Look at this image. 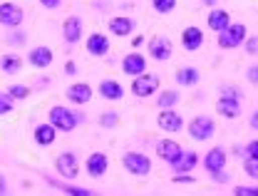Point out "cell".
I'll return each instance as SVG.
<instances>
[{"label": "cell", "instance_id": "obj_1", "mask_svg": "<svg viewBox=\"0 0 258 196\" xmlns=\"http://www.w3.org/2000/svg\"><path fill=\"white\" fill-rule=\"evenodd\" d=\"M47 119H50V124L57 132H75L77 124H80V114L70 112L67 107H52L50 114H47Z\"/></svg>", "mask_w": 258, "mask_h": 196}, {"label": "cell", "instance_id": "obj_2", "mask_svg": "<svg viewBox=\"0 0 258 196\" xmlns=\"http://www.w3.org/2000/svg\"><path fill=\"white\" fill-rule=\"evenodd\" d=\"M246 42V28L241 23H231L226 30L219 33V47L221 50H236Z\"/></svg>", "mask_w": 258, "mask_h": 196}, {"label": "cell", "instance_id": "obj_3", "mask_svg": "<svg viewBox=\"0 0 258 196\" xmlns=\"http://www.w3.org/2000/svg\"><path fill=\"white\" fill-rule=\"evenodd\" d=\"M214 132H216V122H214L211 117L199 114V117H194L191 122H189V137L196 139V142H206V139H211Z\"/></svg>", "mask_w": 258, "mask_h": 196}, {"label": "cell", "instance_id": "obj_4", "mask_svg": "<svg viewBox=\"0 0 258 196\" xmlns=\"http://www.w3.org/2000/svg\"><path fill=\"white\" fill-rule=\"evenodd\" d=\"M122 164H124V169L129 174H134V176H147L152 171V159L147 154H139V152H127Z\"/></svg>", "mask_w": 258, "mask_h": 196}, {"label": "cell", "instance_id": "obj_5", "mask_svg": "<svg viewBox=\"0 0 258 196\" xmlns=\"http://www.w3.org/2000/svg\"><path fill=\"white\" fill-rule=\"evenodd\" d=\"M23 20H25V15H23V8L18 3H0V25L20 28Z\"/></svg>", "mask_w": 258, "mask_h": 196}, {"label": "cell", "instance_id": "obj_6", "mask_svg": "<svg viewBox=\"0 0 258 196\" xmlns=\"http://www.w3.org/2000/svg\"><path fill=\"white\" fill-rule=\"evenodd\" d=\"M55 169H57V174H60L62 179H77L80 162H77V157H75L72 152H62V154L55 159Z\"/></svg>", "mask_w": 258, "mask_h": 196}, {"label": "cell", "instance_id": "obj_7", "mask_svg": "<svg viewBox=\"0 0 258 196\" xmlns=\"http://www.w3.org/2000/svg\"><path fill=\"white\" fill-rule=\"evenodd\" d=\"M159 90V77L157 75H139L134 82H132V92L137 95V97H149V95H154Z\"/></svg>", "mask_w": 258, "mask_h": 196}, {"label": "cell", "instance_id": "obj_8", "mask_svg": "<svg viewBox=\"0 0 258 196\" xmlns=\"http://www.w3.org/2000/svg\"><path fill=\"white\" fill-rule=\"evenodd\" d=\"M171 52H174V45H171V40L169 37H164V35H157V37H152V42H149V55L154 57V60H169L171 57Z\"/></svg>", "mask_w": 258, "mask_h": 196}, {"label": "cell", "instance_id": "obj_9", "mask_svg": "<svg viewBox=\"0 0 258 196\" xmlns=\"http://www.w3.org/2000/svg\"><path fill=\"white\" fill-rule=\"evenodd\" d=\"M181 154H184V152H181V147H179L174 139H161L159 144H157V157L164 159L166 164H171V166L179 162Z\"/></svg>", "mask_w": 258, "mask_h": 196}, {"label": "cell", "instance_id": "obj_10", "mask_svg": "<svg viewBox=\"0 0 258 196\" xmlns=\"http://www.w3.org/2000/svg\"><path fill=\"white\" fill-rule=\"evenodd\" d=\"M85 169H87V174L90 176H104L107 174V169H109V159H107V154L104 152H95V154H90L87 157V162H85Z\"/></svg>", "mask_w": 258, "mask_h": 196}, {"label": "cell", "instance_id": "obj_11", "mask_svg": "<svg viewBox=\"0 0 258 196\" xmlns=\"http://www.w3.org/2000/svg\"><path fill=\"white\" fill-rule=\"evenodd\" d=\"M201 45H204V33H201V28H196V25L184 28V33H181V47H184L186 52H196Z\"/></svg>", "mask_w": 258, "mask_h": 196}, {"label": "cell", "instance_id": "obj_12", "mask_svg": "<svg viewBox=\"0 0 258 196\" xmlns=\"http://www.w3.org/2000/svg\"><path fill=\"white\" fill-rule=\"evenodd\" d=\"M216 112L221 117H228V119H236L241 114V99L238 97H228V95H221V99H216Z\"/></svg>", "mask_w": 258, "mask_h": 196}, {"label": "cell", "instance_id": "obj_13", "mask_svg": "<svg viewBox=\"0 0 258 196\" xmlns=\"http://www.w3.org/2000/svg\"><path fill=\"white\" fill-rule=\"evenodd\" d=\"M226 162H228L226 152L221 147H214V149L206 154V159H204V169H206L209 174H216V171H224L226 169Z\"/></svg>", "mask_w": 258, "mask_h": 196}, {"label": "cell", "instance_id": "obj_14", "mask_svg": "<svg viewBox=\"0 0 258 196\" xmlns=\"http://www.w3.org/2000/svg\"><path fill=\"white\" fill-rule=\"evenodd\" d=\"M157 124H159L164 132H179L184 127V119H181V114H176L174 109H161L159 117H157Z\"/></svg>", "mask_w": 258, "mask_h": 196}, {"label": "cell", "instance_id": "obj_15", "mask_svg": "<svg viewBox=\"0 0 258 196\" xmlns=\"http://www.w3.org/2000/svg\"><path fill=\"white\" fill-rule=\"evenodd\" d=\"M28 62L30 67H37V70H45V67L52 65V50L40 45V47H32L30 55H28Z\"/></svg>", "mask_w": 258, "mask_h": 196}, {"label": "cell", "instance_id": "obj_16", "mask_svg": "<svg viewBox=\"0 0 258 196\" xmlns=\"http://www.w3.org/2000/svg\"><path fill=\"white\" fill-rule=\"evenodd\" d=\"M92 95H95V92H92V87H90L87 82H75V85L67 87V99L75 102V104H85V102H90Z\"/></svg>", "mask_w": 258, "mask_h": 196}, {"label": "cell", "instance_id": "obj_17", "mask_svg": "<svg viewBox=\"0 0 258 196\" xmlns=\"http://www.w3.org/2000/svg\"><path fill=\"white\" fill-rule=\"evenodd\" d=\"M62 35H64V42H70V45H75V42H80L82 40V20L80 18H67L62 23Z\"/></svg>", "mask_w": 258, "mask_h": 196}, {"label": "cell", "instance_id": "obj_18", "mask_svg": "<svg viewBox=\"0 0 258 196\" xmlns=\"http://www.w3.org/2000/svg\"><path fill=\"white\" fill-rule=\"evenodd\" d=\"M35 144L37 147H52L55 144V139H57V129L50 124V122H45V124H40V127H35Z\"/></svg>", "mask_w": 258, "mask_h": 196}, {"label": "cell", "instance_id": "obj_19", "mask_svg": "<svg viewBox=\"0 0 258 196\" xmlns=\"http://www.w3.org/2000/svg\"><path fill=\"white\" fill-rule=\"evenodd\" d=\"M87 52L95 55V57H102L109 52V37L104 33H92L90 40H87Z\"/></svg>", "mask_w": 258, "mask_h": 196}, {"label": "cell", "instance_id": "obj_20", "mask_svg": "<svg viewBox=\"0 0 258 196\" xmlns=\"http://www.w3.org/2000/svg\"><path fill=\"white\" fill-rule=\"evenodd\" d=\"M122 70H124L127 75H134V77L144 75V70H147V60H144V55H139V52L127 55V57L122 60Z\"/></svg>", "mask_w": 258, "mask_h": 196}, {"label": "cell", "instance_id": "obj_21", "mask_svg": "<svg viewBox=\"0 0 258 196\" xmlns=\"http://www.w3.org/2000/svg\"><path fill=\"white\" fill-rule=\"evenodd\" d=\"M99 95L104 99L117 102V99L124 97V87H122L117 80H102V82H99Z\"/></svg>", "mask_w": 258, "mask_h": 196}, {"label": "cell", "instance_id": "obj_22", "mask_svg": "<svg viewBox=\"0 0 258 196\" xmlns=\"http://www.w3.org/2000/svg\"><path fill=\"white\" fill-rule=\"evenodd\" d=\"M134 20L132 18H124V15H119V18H112L109 20V33L117 35V37H124V35H129L132 30H134Z\"/></svg>", "mask_w": 258, "mask_h": 196}, {"label": "cell", "instance_id": "obj_23", "mask_svg": "<svg viewBox=\"0 0 258 196\" xmlns=\"http://www.w3.org/2000/svg\"><path fill=\"white\" fill-rule=\"evenodd\" d=\"M206 23H209V28H211V30L221 33V30H226V28L231 25V15H228V10H211Z\"/></svg>", "mask_w": 258, "mask_h": 196}, {"label": "cell", "instance_id": "obj_24", "mask_svg": "<svg viewBox=\"0 0 258 196\" xmlns=\"http://www.w3.org/2000/svg\"><path fill=\"white\" fill-rule=\"evenodd\" d=\"M199 80H201V72H199L196 67H181V70L176 72V82H179L181 87H196Z\"/></svg>", "mask_w": 258, "mask_h": 196}, {"label": "cell", "instance_id": "obj_25", "mask_svg": "<svg viewBox=\"0 0 258 196\" xmlns=\"http://www.w3.org/2000/svg\"><path fill=\"white\" fill-rule=\"evenodd\" d=\"M20 67H23V60H20V55H15V52H5V55L0 57V70H3L5 75H18Z\"/></svg>", "mask_w": 258, "mask_h": 196}, {"label": "cell", "instance_id": "obj_26", "mask_svg": "<svg viewBox=\"0 0 258 196\" xmlns=\"http://www.w3.org/2000/svg\"><path fill=\"white\" fill-rule=\"evenodd\" d=\"M196 164H199V154L196 152H186V154L179 157V162L174 164V169H176V174H189Z\"/></svg>", "mask_w": 258, "mask_h": 196}, {"label": "cell", "instance_id": "obj_27", "mask_svg": "<svg viewBox=\"0 0 258 196\" xmlns=\"http://www.w3.org/2000/svg\"><path fill=\"white\" fill-rule=\"evenodd\" d=\"M176 102H179V92L176 90H164L159 95V99H157V104H159L161 109H171Z\"/></svg>", "mask_w": 258, "mask_h": 196}, {"label": "cell", "instance_id": "obj_28", "mask_svg": "<svg viewBox=\"0 0 258 196\" xmlns=\"http://www.w3.org/2000/svg\"><path fill=\"white\" fill-rule=\"evenodd\" d=\"M30 95V87H25V85H10L8 87V97L10 99H25Z\"/></svg>", "mask_w": 258, "mask_h": 196}, {"label": "cell", "instance_id": "obj_29", "mask_svg": "<svg viewBox=\"0 0 258 196\" xmlns=\"http://www.w3.org/2000/svg\"><path fill=\"white\" fill-rule=\"evenodd\" d=\"M152 5H154L157 13L166 15V13H171V10L176 8V0H152Z\"/></svg>", "mask_w": 258, "mask_h": 196}, {"label": "cell", "instance_id": "obj_30", "mask_svg": "<svg viewBox=\"0 0 258 196\" xmlns=\"http://www.w3.org/2000/svg\"><path fill=\"white\" fill-rule=\"evenodd\" d=\"M117 119H119V117H117L114 112H104V114L99 117V124H102V127H117Z\"/></svg>", "mask_w": 258, "mask_h": 196}, {"label": "cell", "instance_id": "obj_31", "mask_svg": "<svg viewBox=\"0 0 258 196\" xmlns=\"http://www.w3.org/2000/svg\"><path fill=\"white\" fill-rule=\"evenodd\" d=\"M243 169H246V174H248L251 179H258V159H246V162H243Z\"/></svg>", "mask_w": 258, "mask_h": 196}, {"label": "cell", "instance_id": "obj_32", "mask_svg": "<svg viewBox=\"0 0 258 196\" xmlns=\"http://www.w3.org/2000/svg\"><path fill=\"white\" fill-rule=\"evenodd\" d=\"M67 196H95L90 189H80V186H62Z\"/></svg>", "mask_w": 258, "mask_h": 196}, {"label": "cell", "instance_id": "obj_33", "mask_svg": "<svg viewBox=\"0 0 258 196\" xmlns=\"http://www.w3.org/2000/svg\"><path fill=\"white\" fill-rule=\"evenodd\" d=\"M233 194L236 196H258V186H236Z\"/></svg>", "mask_w": 258, "mask_h": 196}, {"label": "cell", "instance_id": "obj_34", "mask_svg": "<svg viewBox=\"0 0 258 196\" xmlns=\"http://www.w3.org/2000/svg\"><path fill=\"white\" fill-rule=\"evenodd\" d=\"M8 112H13V99L8 95H0V114H8Z\"/></svg>", "mask_w": 258, "mask_h": 196}, {"label": "cell", "instance_id": "obj_35", "mask_svg": "<svg viewBox=\"0 0 258 196\" xmlns=\"http://www.w3.org/2000/svg\"><path fill=\"white\" fill-rule=\"evenodd\" d=\"M246 52L248 55H258V37H248L246 40Z\"/></svg>", "mask_w": 258, "mask_h": 196}, {"label": "cell", "instance_id": "obj_36", "mask_svg": "<svg viewBox=\"0 0 258 196\" xmlns=\"http://www.w3.org/2000/svg\"><path fill=\"white\" fill-rule=\"evenodd\" d=\"M171 181H174V184H194L196 179H194L191 174H176V176H174Z\"/></svg>", "mask_w": 258, "mask_h": 196}, {"label": "cell", "instance_id": "obj_37", "mask_svg": "<svg viewBox=\"0 0 258 196\" xmlns=\"http://www.w3.org/2000/svg\"><path fill=\"white\" fill-rule=\"evenodd\" d=\"M246 77H248V82H251V85H256V87H258V65H251V67H248Z\"/></svg>", "mask_w": 258, "mask_h": 196}, {"label": "cell", "instance_id": "obj_38", "mask_svg": "<svg viewBox=\"0 0 258 196\" xmlns=\"http://www.w3.org/2000/svg\"><path fill=\"white\" fill-rule=\"evenodd\" d=\"M246 154H248V159H258V139H253V142L246 147Z\"/></svg>", "mask_w": 258, "mask_h": 196}, {"label": "cell", "instance_id": "obj_39", "mask_svg": "<svg viewBox=\"0 0 258 196\" xmlns=\"http://www.w3.org/2000/svg\"><path fill=\"white\" fill-rule=\"evenodd\" d=\"M40 3H42V5H45V8H50V10H57V8H60V3H62V0H40Z\"/></svg>", "mask_w": 258, "mask_h": 196}, {"label": "cell", "instance_id": "obj_40", "mask_svg": "<svg viewBox=\"0 0 258 196\" xmlns=\"http://www.w3.org/2000/svg\"><path fill=\"white\" fill-rule=\"evenodd\" d=\"M0 196H8V179L0 174Z\"/></svg>", "mask_w": 258, "mask_h": 196}, {"label": "cell", "instance_id": "obj_41", "mask_svg": "<svg viewBox=\"0 0 258 196\" xmlns=\"http://www.w3.org/2000/svg\"><path fill=\"white\" fill-rule=\"evenodd\" d=\"M228 179H231V176H226L224 171H216V174H214V181H219V184H226Z\"/></svg>", "mask_w": 258, "mask_h": 196}, {"label": "cell", "instance_id": "obj_42", "mask_svg": "<svg viewBox=\"0 0 258 196\" xmlns=\"http://www.w3.org/2000/svg\"><path fill=\"white\" fill-rule=\"evenodd\" d=\"M248 124H251V129H256L258 132V109L251 114V119H248Z\"/></svg>", "mask_w": 258, "mask_h": 196}, {"label": "cell", "instance_id": "obj_43", "mask_svg": "<svg viewBox=\"0 0 258 196\" xmlns=\"http://www.w3.org/2000/svg\"><path fill=\"white\" fill-rule=\"evenodd\" d=\"M132 45H134V47H142V45H144V35H134V37H132Z\"/></svg>", "mask_w": 258, "mask_h": 196}, {"label": "cell", "instance_id": "obj_44", "mask_svg": "<svg viewBox=\"0 0 258 196\" xmlns=\"http://www.w3.org/2000/svg\"><path fill=\"white\" fill-rule=\"evenodd\" d=\"M64 72H67V75H75V72H77V65H75V62H64Z\"/></svg>", "mask_w": 258, "mask_h": 196}, {"label": "cell", "instance_id": "obj_45", "mask_svg": "<svg viewBox=\"0 0 258 196\" xmlns=\"http://www.w3.org/2000/svg\"><path fill=\"white\" fill-rule=\"evenodd\" d=\"M23 40H25V37H23L20 33H18L15 37H13V40H10V42H13V45H23Z\"/></svg>", "mask_w": 258, "mask_h": 196}, {"label": "cell", "instance_id": "obj_46", "mask_svg": "<svg viewBox=\"0 0 258 196\" xmlns=\"http://www.w3.org/2000/svg\"><path fill=\"white\" fill-rule=\"evenodd\" d=\"M204 3H206V5H216L219 0H204Z\"/></svg>", "mask_w": 258, "mask_h": 196}]
</instances>
